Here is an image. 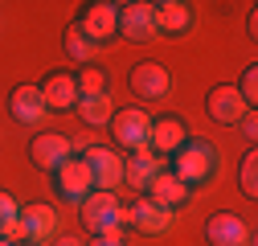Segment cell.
Returning a JSON list of instances; mask_svg holds the SVG:
<instances>
[{"mask_svg":"<svg viewBox=\"0 0 258 246\" xmlns=\"http://www.w3.org/2000/svg\"><path fill=\"white\" fill-rule=\"evenodd\" d=\"M168 172H172L176 180H184L188 189H201V184H209V180H213V172H217V152H213V144L192 140V136H188V140H184V148L168 160Z\"/></svg>","mask_w":258,"mask_h":246,"instance_id":"6da1fadb","label":"cell"},{"mask_svg":"<svg viewBox=\"0 0 258 246\" xmlns=\"http://www.w3.org/2000/svg\"><path fill=\"white\" fill-rule=\"evenodd\" d=\"M78 218H82L86 234L127 230V205H119V197H115V193H99V189H94V193L78 205Z\"/></svg>","mask_w":258,"mask_h":246,"instance_id":"7a4b0ae2","label":"cell"},{"mask_svg":"<svg viewBox=\"0 0 258 246\" xmlns=\"http://www.w3.org/2000/svg\"><path fill=\"white\" fill-rule=\"evenodd\" d=\"M172 70L160 66V61H140V66H132V78H127V86H132V95L140 103H164L172 95Z\"/></svg>","mask_w":258,"mask_h":246,"instance_id":"3957f363","label":"cell"},{"mask_svg":"<svg viewBox=\"0 0 258 246\" xmlns=\"http://www.w3.org/2000/svg\"><path fill=\"white\" fill-rule=\"evenodd\" d=\"M111 132H115V144L127 148V152H144L148 148V132H152V115L144 107H123L115 111L111 119Z\"/></svg>","mask_w":258,"mask_h":246,"instance_id":"277c9868","label":"cell"},{"mask_svg":"<svg viewBox=\"0 0 258 246\" xmlns=\"http://www.w3.org/2000/svg\"><path fill=\"white\" fill-rule=\"evenodd\" d=\"M82 160H86V168H90V180H94V189L99 193H115L119 184H123V156L115 148H86L82 152Z\"/></svg>","mask_w":258,"mask_h":246,"instance_id":"5b68a950","label":"cell"},{"mask_svg":"<svg viewBox=\"0 0 258 246\" xmlns=\"http://www.w3.org/2000/svg\"><path fill=\"white\" fill-rule=\"evenodd\" d=\"M17 218H21V226H25V234H29V242H33V246H49V242L61 234L57 209L45 205V201H29V205H21Z\"/></svg>","mask_w":258,"mask_h":246,"instance_id":"8992f818","label":"cell"},{"mask_svg":"<svg viewBox=\"0 0 258 246\" xmlns=\"http://www.w3.org/2000/svg\"><path fill=\"white\" fill-rule=\"evenodd\" d=\"M205 111L213 123H221V128H238V123L250 115V107L242 103V95L234 90V82H217L209 95H205Z\"/></svg>","mask_w":258,"mask_h":246,"instance_id":"52a82bcc","label":"cell"},{"mask_svg":"<svg viewBox=\"0 0 258 246\" xmlns=\"http://www.w3.org/2000/svg\"><path fill=\"white\" fill-rule=\"evenodd\" d=\"M53 184H57V197L70 201V205H82L90 193H94V180H90V168L82 156H70L66 164H61L53 172Z\"/></svg>","mask_w":258,"mask_h":246,"instance_id":"ba28073f","label":"cell"},{"mask_svg":"<svg viewBox=\"0 0 258 246\" xmlns=\"http://www.w3.org/2000/svg\"><path fill=\"white\" fill-rule=\"evenodd\" d=\"M127 226H136L148 238H164L176 226V213L164 209V205H156V201H148V197H140L136 205H127Z\"/></svg>","mask_w":258,"mask_h":246,"instance_id":"9c48e42d","label":"cell"},{"mask_svg":"<svg viewBox=\"0 0 258 246\" xmlns=\"http://www.w3.org/2000/svg\"><path fill=\"white\" fill-rule=\"evenodd\" d=\"M119 33L136 45H148L156 33V9L148 0H132V5H119Z\"/></svg>","mask_w":258,"mask_h":246,"instance_id":"30bf717a","label":"cell"},{"mask_svg":"<svg viewBox=\"0 0 258 246\" xmlns=\"http://www.w3.org/2000/svg\"><path fill=\"white\" fill-rule=\"evenodd\" d=\"M78 29L103 49V41H111L119 33V5H111V0H94V5H86Z\"/></svg>","mask_w":258,"mask_h":246,"instance_id":"8fae6325","label":"cell"},{"mask_svg":"<svg viewBox=\"0 0 258 246\" xmlns=\"http://www.w3.org/2000/svg\"><path fill=\"white\" fill-rule=\"evenodd\" d=\"M188 128L180 115H164V119H152V132H148V152H156L160 160H172L176 152L184 148Z\"/></svg>","mask_w":258,"mask_h":246,"instance_id":"7c38bea8","label":"cell"},{"mask_svg":"<svg viewBox=\"0 0 258 246\" xmlns=\"http://www.w3.org/2000/svg\"><path fill=\"white\" fill-rule=\"evenodd\" d=\"M37 90H41V99H45V111L70 115L78 107V86H74V74L70 70H49Z\"/></svg>","mask_w":258,"mask_h":246,"instance_id":"4fadbf2b","label":"cell"},{"mask_svg":"<svg viewBox=\"0 0 258 246\" xmlns=\"http://www.w3.org/2000/svg\"><path fill=\"white\" fill-rule=\"evenodd\" d=\"M70 156H74L70 140L57 136V132H45V136H37V140H29V160H33L37 168H45V172H57Z\"/></svg>","mask_w":258,"mask_h":246,"instance_id":"5bb4252c","label":"cell"},{"mask_svg":"<svg viewBox=\"0 0 258 246\" xmlns=\"http://www.w3.org/2000/svg\"><path fill=\"white\" fill-rule=\"evenodd\" d=\"M9 115H13L17 123H25V128H37V123L49 115V111H45V99H41V90H37V82H21V86H13V95H9Z\"/></svg>","mask_w":258,"mask_h":246,"instance_id":"9a60e30c","label":"cell"},{"mask_svg":"<svg viewBox=\"0 0 258 246\" xmlns=\"http://www.w3.org/2000/svg\"><path fill=\"white\" fill-rule=\"evenodd\" d=\"M164 168L168 164L160 160L156 152H148V148L144 152H132V156L123 160V184H132L136 193H148V184L156 180V172H164Z\"/></svg>","mask_w":258,"mask_h":246,"instance_id":"2e32d148","label":"cell"},{"mask_svg":"<svg viewBox=\"0 0 258 246\" xmlns=\"http://www.w3.org/2000/svg\"><path fill=\"white\" fill-rule=\"evenodd\" d=\"M209 246H250V226L238 218V213H213L205 226Z\"/></svg>","mask_w":258,"mask_h":246,"instance_id":"e0dca14e","label":"cell"},{"mask_svg":"<svg viewBox=\"0 0 258 246\" xmlns=\"http://www.w3.org/2000/svg\"><path fill=\"white\" fill-rule=\"evenodd\" d=\"M188 193H192V189H188V184H184V180H176V176H172V172L164 168V172H156V180L148 184V193H144V197H148V201H156V205H164V209H172V213H176V209H180V205L188 201Z\"/></svg>","mask_w":258,"mask_h":246,"instance_id":"ac0fdd59","label":"cell"},{"mask_svg":"<svg viewBox=\"0 0 258 246\" xmlns=\"http://www.w3.org/2000/svg\"><path fill=\"white\" fill-rule=\"evenodd\" d=\"M152 9H156V33L176 37L192 29V5H184V0H160Z\"/></svg>","mask_w":258,"mask_h":246,"instance_id":"d6986e66","label":"cell"},{"mask_svg":"<svg viewBox=\"0 0 258 246\" xmlns=\"http://www.w3.org/2000/svg\"><path fill=\"white\" fill-rule=\"evenodd\" d=\"M78 119L86 123V128H111V119H115V103L111 95H94V99H78Z\"/></svg>","mask_w":258,"mask_h":246,"instance_id":"ffe728a7","label":"cell"},{"mask_svg":"<svg viewBox=\"0 0 258 246\" xmlns=\"http://www.w3.org/2000/svg\"><path fill=\"white\" fill-rule=\"evenodd\" d=\"M61 45H66L70 61H82V66H90L94 53H99V45H94V41L82 33V29H78V21H74V25H66V33H61Z\"/></svg>","mask_w":258,"mask_h":246,"instance_id":"44dd1931","label":"cell"},{"mask_svg":"<svg viewBox=\"0 0 258 246\" xmlns=\"http://www.w3.org/2000/svg\"><path fill=\"white\" fill-rule=\"evenodd\" d=\"M74 86H78V99H94V95H111V78H107V70H99V66H82V74H74Z\"/></svg>","mask_w":258,"mask_h":246,"instance_id":"7402d4cb","label":"cell"},{"mask_svg":"<svg viewBox=\"0 0 258 246\" xmlns=\"http://www.w3.org/2000/svg\"><path fill=\"white\" fill-rule=\"evenodd\" d=\"M238 184H242V193L246 197H258V152L250 148L246 156H242V172H238Z\"/></svg>","mask_w":258,"mask_h":246,"instance_id":"603a6c76","label":"cell"},{"mask_svg":"<svg viewBox=\"0 0 258 246\" xmlns=\"http://www.w3.org/2000/svg\"><path fill=\"white\" fill-rule=\"evenodd\" d=\"M234 90H238V95H242V103H246V107L254 111V107H258V66H246Z\"/></svg>","mask_w":258,"mask_h":246,"instance_id":"cb8c5ba5","label":"cell"},{"mask_svg":"<svg viewBox=\"0 0 258 246\" xmlns=\"http://www.w3.org/2000/svg\"><path fill=\"white\" fill-rule=\"evenodd\" d=\"M17 209H21V205H17V197L0 189V234H5V226H9L13 218H17Z\"/></svg>","mask_w":258,"mask_h":246,"instance_id":"d4e9b609","label":"cell"},{"mask_svg":"<svg viewBox=\"0 0 258 246\" xmlns=\"http://www.w3.org/2000/svg\"><path fill=\"white\" fill-rule=\"evenodd\" d=\"M0 238H5L9 246H25V242H29V234H25V226H21V218H13V222L5 226V234H0Z\"/></svg>","mask_w":258,"mask_h":246,"instance_id":"484cf974","label":"cell"},{"mask_svg":"<svg viewBox=\"0 0 258 246\" xmlns=\"http://www.w3.org/2000/svg\"><path fill=\"white\" fill-rule=\"evenodd\" d=\"M90 246H127V234L123 230H107V234H94Z\"/></svg>","mask_w":258,"mask_h":246,"instance_id":"4316f807","label":"cell"},{"mask_svg":"<svg viewBox=\"0 0 258 246\" xmlns=\"http://www.w3.org/2000/svg\"><path fill=\"white\" fill-rule=\"evenodd\" d=\"M238 128H242V132H246V136H250V140H254V136H258V119H254V111H250V115H246V119H242V123H238Z\"/></svg>","mask_w":258,"mask_h":246,"instance_id":"83f0119b","label":"cell"},{"mask_svg":"<svg viewBox=\"0 0 258 246\" xmlns=\"http://www.w3.org/2000/svg\"><path fill=\"white\" fill-rule=\"evenodd\" d=\"M49 246H82V242H78V238H61V234H57V238H53Z\"/></svg>","mask_w":258,"mask_h":246,"instance_id":"f1b7e54d","label":"cell"},{"mask_svg":"<svg viewBox=\"0 0 258 246\" xmlns=\"http://www.w3.org/2000/svg\"><path fill=\"white\" fill-rule=\"evenodd\" d=\"M0 246H9V242H5V238H0Z\"/></svg>","mask_w":258,"mask_h":246,"instance_id":"f546056e","label":"cell"},{"mask_svg":"<svg viewBox=\"0 0 258 246\" xmlns=\"http://www.w3.org/2000/svg\"><path fill=\"white\" fill-rule=\"evenodd\" d=\"M25 246H33V242H25Z\"/></svg>","mask_w":258,"mask_h":246,"instance_id":"4dcf8cb0","label":"cell"}]
</instances>
